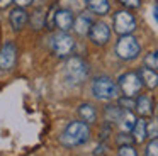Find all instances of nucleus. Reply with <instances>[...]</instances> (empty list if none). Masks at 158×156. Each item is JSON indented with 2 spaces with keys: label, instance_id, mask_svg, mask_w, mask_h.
<instances>
[{
  "label": "nucleus",
  "instance_id": "1",
  "mask_svg": "<svg viewBox=\"0 0 158 156\" xmlns=\"http://www.w3.org/2000/svg\"><path fill=\"white\" fill-rule=\"evenodd\" d=\"M90 139V127L83 121H73L65 127V131L60 136V142L66 148H77L85 144Z\"/></svg>",
  "mask_w": 158,
  "mask_h": 156
},
{
  "label": "nucleus",
  "instance_id": "26",
  "mask_svg": "<svg viewBox=\"0 0 158 156\" xmlns=\"http://www.w3.org/2000/svg\"><path fill=\"white\" fill-rule=\"evenodd\" d=\"M117 142H119L121 146H124V144H133L134 139H133V136H127L126 132H124V134H119V138H117Z\"/></svg>",
  "mask_w": 158,
  "mask_h": 156
},
{
  "label": "nucleus",
  "instance_id": "22",
  "mask_svg": "<svg viewBox=\"0 0 158 156\" xmlns=\"http://www.w3.org/2000/svg\"><path fill=\"white\" fill-rule=\"evenodd\" d=\"M119 107L123 110H133L136 107V100L133 97H121L119 98Z\"/></svg>",
  "mask_w": 158,
  "mask_h": 156
},
{
  "label": "nucleus",
  "instance_id": "20",
  "mask_svg": "<svg viewBox=\"0 0 158 156\" xmlns=\"http://www.w3.org/2000/svg\"><path fill=\"white\" fill-rule=\"evenodd\" d=\"M146 138H150L151 141L158 139V119H151L150 122H146Z\"/></svg>",
  "mask_w": 158,
  "mask_h": 156
},
{
  "label": "nucleus",
  "instance_id": "27",
  "mask_svg": "<svg viewBox=\"0 0 158 156\" xmlns=\"http://www.w3.org/2000/svg\"><path fill=\"white\" fill-rule=\"evenodd\" d=\"M15 3H17V7H22V9H26V7H29L34 0H14Z\"/></svg>",
  "mask_w": 158,
  "mask_h": 156
},
{
  "label": "nucleus",
  "instance_id": "6",
  "mask_svg": "<svg viewBox=\"0 0 158 156\" xmlns=\"http://www.w3.org/2000/svg\"><path fill=\"white\" fill-rule=\"evenodd\" d=\"M117 87H119V92H123L124 97H136L138 93L143 88V81H141L139 75L134 73V71H129V73H124L123 76L117 81Z\"/></svg>",
  "mask_w": 158,
  "mask_h": 156
},
{
  "label": "nucleus",
  "instance_id": "17",
  "mask_svg": "<svg viewBox=\"0 0 158 156\" xmlns=\"http://www.w3.org/2000/svg\"><path fill=\"white\" fill-rule=\"evenodd\" d=\"M87 5H89V9L92 10L94 14H99V15L107 14L110 9L109 0H87Z\"/></svg>",
  "mask_w": 158,
  "mask_h": 156
},
{
  "label": "nucleus",
  "instance_id": "9",
  "mask_svg": "<svg viewBox=\"0 0 158 156\" xmlns=\"http://www.w3.org/2000/svg\"><path fill=\"white\" fill-rule=\"evenodd\" d=\"M89 37L94 44L97 46H104V44L109 43L110 39V27L107 26L106 22L99 20V22H94L92 27H90V32H89Z\"/></svg>",
  "mask_w": 158,
  "mask_h": 156
},
{
  "label": "nucleus",
  "instance_id": "12",
  "mask_svg": "<svg viewBox=\"0 0 158 156\" xmlns=\"http://www.w3.org/2000/svg\"><path fill=\"white\" fill-rule=\"evenodd\" d=\"M138 75H139L141 81H143V87L150 88V90H153V88L158 87V73H156L155 70L143 66V68L139 70V73H138Z\"/></svg>",
  "mask_w": 158,
  "mask_h": 156
},
{
  "label": "nucleus",
  "instance_id": "24",
  "mask_svg": "<svg viewBox=\"0 0 158 156\" xmlns=\"http://www.w3.org/2000/svg\"><path fill=\"white\" fill-rule=\"evenodd\" d=\"M144 156H158V141L148 142L146 149H144Z\"/></svg>",
  "mask_w": 158,
  "mask_h": 156
},
{
  "label": "nucleus",
  "instance_id": "23",
  "mask_svg": "<svg viewBox=\"0 0 158 156\" xmlns=\"http://www.w3.org/2000/svg\"><path fill=\"white\" fill-rule=\"evenodd\" d=\"M119 156H138V153L133 148V144H124L119 148Z\"/></svg>",
  "mask_w": 158,
  "mask_h": 156
},
{
  "label": "nucleus",
  "instance_id": "11",
  "mask_svg": "<svg viewBox=\"0 0 158 156\" xmlns=\"http://www.w3.org/2000/svg\"><path fill=\"white\" fill-rule=\"evenodd\" d=\"M27 19H29V15L22 7H15V9H12L10 14H9V20H10V26L14 31H21L22 27L26 26Z\"/></svg>",
  "mask_w": 158,
  "mask_h": 156
},
{
  "label": "nucleus",
  "instance_id": "13",
  "mask_svg": "<svg viewBox=\"0 0 158 156\" xmlns=\"http://www.w3.org/2000/svg\"><path fill=\"white\" fill-rule=\"evenodd\" d=\"M136 112L141 117H148V115L153 114V100H151L150 95H139L136 98Z\"/></svg>",
  "mask_w": 158,
  "mask_h": 156
},
{
  "label": "nucleus",
  "instance_id": "28",
  "mask_svg": "<svg viewBox=\"0 0 158 156\" xmlns=\"http://www.w3.org/2000/svg\"><path fill=\"white\" fill-rule=\"evenodd\" d=\"M14 0H0V9H7Z\"/></svg>",
  "mask_w": 158,
  "mask_h": 156
},
{
  "label": "nucleus",
  "instance_id": "5",
  "mask_svg": "<svg viewBox=\"0 0 158 156\" xmlns=\"http://www.w3.org/2000/svg\"><path fill=\"white\" fill-rule=\"evenodd\" d=\"M51 49L56 56L60 58H66L72 56L73 49H75V39L70 36L68 32H58L51 37Z\"/></svg>",
  "mask_w": 158,
  "mask_h": 156
},
{
  "label": "nucleus",
  "instance_id": "29",
  "mask_svg": "<svg viewBox=\"0 0 158 156\" xmlns=\"http://www.w3.org/2000/svg\"><path fill=\"white\" fill-rule=\"evenodd\" d=\"M153 15H155V19H156V22H158V5L153 7Z\"/></svg>",
  "mask_w": 158,
  "mask_h": 156
},
{
  "label": "nucleus",
  "instance_id": "15",
  "mask_svg": "<svg viewBox=\"0 0 158 156\" xmlns=\"http://www.w3.org/2000/svg\"><path fill=\"white\" fill-rule=\"evenodd\" d=\"M78 115H80V119H82L83 122L92 124V122H95V119H97V110H95V107H94L92 104H82V105H78Z\"/></svg>",
  "mask_w": 158,
  "mask_h": 156
},
{
  "label": "nucleus",
  "instance_id": "3",
  "mask_svg": "<svg viewBox=\"0 0 158 156\" xmlns=\"http://www.w3.org/2000/svg\"><path fill=\"white\" fill-rule=\"evenodd\" d=\"M92 93L99 100H114L119 95L117 83L109 76H99L92 83Z\"/></svg>",
  "mask_w": 158,
  "mask_h": 156
},
{
  "label": "nucleus",
  "instance_id": "4",
  "mask_svg": "<svg viewBox=\"0 0 158 156\" xmlns=\"http://www.w3.org/2000/svg\"><path fill=\"white\" fill-rule=\"evenodd\" d=\"M141 51V46L138 43V39L131 34H126V36H121L119 41L116 44V54L124 61H131L134 58H138Z\"/></svg>",
  "mask_w": 158,
  "mask_h": 156
},
{
  "label": "nucleus",
  "instance_id": "2",
  "mask_svg": "<svg viewBox=\"0 0 158 156\" xmlns=\"http://www.w3.org/2000/svg\"><path fill=\"white\" fill-rule=\"evenodd\" d=\"M65 76L73 85L83 83L89 76V64L78 56H68L65 66Z\"/></svg>",
  "mask_w": 158,
  "mask_h": 156
},
{
  "label": "nucleus",
  "instance_id": "7",
  "mask_svg": "<svg viewBox=\"0 0 158 156\" xmlns=\"http://www.w3.org/2000/svg\"><path fill=\"white\" fill-rule=\"evenodd\" d=\"M134 29H136V19L133 17V14H129L127 10H119L114 14V31L119 36L131 34Z\"/></svg>",
  "mask_w": 158,
  "mask_h": 156
},
{
  "label": "nucleus",
  "instance_id": "16",
  "mask_svg": "<svg viewBox=\"0 0 158 156\" xmlns=\"http://www.w3.org/2000/svg\"><path fill=\"white\" fill-rule=\"evenodd\" d=\"M136 115L133 114V110H123V115H121V121H119V125L124 132H131L136 124Z\"/></svg>",
  "mask_w": 158,
  "mask_h": 156
},
{
  "label": "nucleus",
  "instance_id": "19",
  "mask_svg": "<svg viewBox=\"0 0 158 156\" xmlns=\"http://www.w3.org/2000/svg\"><path fill=\"white\" fill-rule=\"evenodd\" d=\"M104 115H106L107 122H119L121 115H123V109L119 105H107L106 110H104Z\"/></svg>",
  "mask_w": 158,
  "mask_h": 156
},
{
  "label": "nucleus",
  "instance_id": "21",
  "mask_svg": "<svg viewBox=\"0 0 158 156\" xmlns=\"http://www.w3.org/2000/svg\"><path fill=\"white\" fill-rule=\"evenodd\" d=\"M144 66L151 68V70L156 71L158 70V51H151L144 56Z\"/></svg>",
  "mask_w": 158,
  "mask_h": 156
},
{
  "label": "nucleus",
  "instance_id": "18",
  "mask_svg": "<svg viewBox=\"0 0 158 156\" xmlns=\"http://www.w3.org/2000/svg\"><path fill=\"white\" fill-rule=\"evenodd\" d=\"M131 132H133V139H134V141H136V142H143L144 139H146V121H144L143 117L138 119Z\"/></svg>",
  "mask_w": 158,
  "mask_h": 156
},
{
  "label": "nucleus",
  "instance_id": "25",
  "mask_svg": "<svg viewBox=\"0 0 158 156\" xmlns=\"http://www.w3.org/2000/svg\"><path fill=\"white\" fill-rule=\"evenodd\" d=\"M119 3H123L127 9H139L141 7V0H119Z\"/></svg>",
  "mask_w": 158,
  "mask_h": 156
},
{
  "label": "nucleus",
  "instance_id": "8",
  "mask_svg": "<svg viewBox=\"0 0 158 156\" xmlns=\"http://www.w3.org/2000/svg\"><path fill=\"white\" fill-rule=\"evenodd\" d=\"M15 61H17V46L12 41H7L0 47V70L10 71L15 66Z\"/></svg>",
  "mask_w": 158,
  "mask_h": 156
},
{
  "label": "nucleus",
  "instance_id": "14",
  "mask_svg": "<svg viewBox=\"0 0 158 156\" xmlns=\"http://www.w3.org/2000/svg\"><path fill=\"white\" fill-rule=\"evenodd\" d=\"M92 19L89 15H78L75 17V22H73V29L78 36H89L90 27H92Z\"/></svg>",
  "mask_w": 158,
  "mask_h": 156
},
{
  "label": "nucleus",
  "instance_id": "10",
  "mask_svg": "<svg viewBox=\"0 0 158 156\" xmlns=\"http://www.w3.org/2000/svg\"><path fill=\"white\" fill-rule=\"evenodd\" d=\"M73 22H75V15L72 14V10H68V9L55 10V26L60 31L68 32L70 29H73Z\"/></svg>",
  "mask_w": 158,
  "mask_h": 156
}]
</instances>
